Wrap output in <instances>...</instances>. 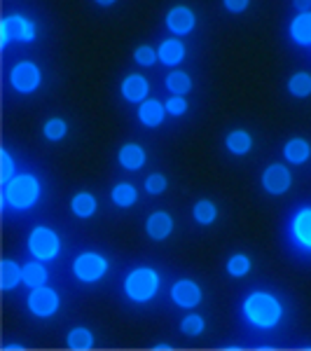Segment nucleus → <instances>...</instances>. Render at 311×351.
Returning a JSON list of instances; mask_svg holds the SVG:
<instances>
[{"mask_svg": "<svg viewBox=\"0 0 311 351\" xmlns=\"http://www.w3.org/2000/svg\"><path fill=\"white\" fill-rule=\"evenodd\" d=\"M241 316L256 330H274L284 321V304L269 291H253L248 293L241 304Z\"/></svg>", "mask_w": 311, "mask_h": 351, "instance_id": "1", "label": "nucleus"}, {"mask_svg": "<svg viewBox=\"0 0 311 351\" xmlns=\"http://www.w3.org/2000/svg\"><path fill=\"white\" fill-rule=\"evenodd\" d=\"M42 195L40 180L33 173H16L10 183L3 185V204L5 208L14 211H28L38 204Z\"/></svg>", "mask_w": 311, "mask_h": 351, "instance_id": "2", "label": "nucleus"}, {"mask_svg": "<svg viewBox=\"0 0 311 351\" xmlns=\"http://www.w3.org/2000/svg\"><path fill=\"white\" fill-rule=\"evenodd\" d=\"M160 284L155 267H136L124 276V295L136 304H145L160 293Z\"/></svg>", "mask_w": 311, "mask_h": 351, "instance_id": "3", "label": "nucleus"}, {"mask_svg": "<svg viewBox=\"0 0 311 351\" xmlns=\"http://www.w3.org/2000/svg\"><path fill=\"white\" fill-rule=\"evenodd\" d=\"M28 253L33 260H42V263H52L59 258L61 253V237L56 234V230L47 228V225H38L28 234Z\"/></svg>", "mask_w": 311, "mask_h": 351, "instance_id": "4", "label": "nucleus"}, {"mask_svg": "<svg viewBox=\"0 0 311 351\" xmlns=\"http://www.w3.org/2000/svg\"><path fill=\"white\" fill-rule=\"evenodd\" d=\"M288 241L304 256H311V206H299L288 220Z\"/></svg>", "mask_w": 311, "mask_h": 351, "instance_id": "5", "label": "nucleus"}, {"mask_svg": "<svg viewBox=\"0 0 311 351\" xmlns=\"http://www.w3.org/2000/svg\"><path fill=\"white\" fill-rule=\"evenodd\" d=\"M73 274L82 284H96L108 274V260L96 251H84L73 260Z\"/></svg>", "mask_w": 311, "mask_h": 351, "instance_id": "6", "label": "nucleus"}, {"mask_svg": "<svg viewBox=\"0 0 311 351\" xmlns=\"http://www.w3.org/2000/svg\"><path fill=\"white\" fill-rule=\"evenodd\" d=\"M33 43L36 40V24L21 14H8L0 21V47H10V43Z\"/></svg>", "mask_w": 311, "mask_h": 351, "instance_id": "7", "label": "nucleus"}, {"mask_svg": "<svg viewBox=\"0 0 311 351\" xmlns=\"http://www.w3.org/2000/svg\"><path fill=\"white\" fill-rule=\"evenodd\" d=\"M26 307L36 319H52L61 307V298L54 288L38 286V288H31V293H28Z\"/></svg>", "mask_w": 311, "mask_h": 351, "instance_id": "8", "label": "nucleus"}, {"mask_svg": "<svg viewBox=\"0 0 311 351\" xmlns=\"http://www.w3.org/2000/svg\"><path fill=\"white\" fill-rule=\"evenodd\" d=\"M42 84V73L33 61H19L10 71V87L16 94H33Z\"/></svg>", "mask_w": 311, "mask_h": 351, "instance_id": "9", "label": "nucleus"}, {"mask_svg": "<svg viewBox=\"0 0 311 351\" xmlns=\"http://www.w3.org/2000/svg\"><path fill=\"white\" fill-rule=\"evenodd\" d=\"M293 188V173L286 164L274 162L262 173V190L271 197H281Z\"/></svg>", "mask_w": 311, "mask_h": 351, "instance_id": "10", "label": "nucleus"}, {"mask_svg": "<svg viewBox=\"0 0 311 351\" xmlns=\"http://www.w3.org/2000/svg\"><path fill=\"white\" fill-rule=\"evenodd\" d=\"M201 288L197 281L192 279H178L176 284L171 286V300L173 304L180 309H195L201 304Z\"/></svg>", "mask_w": 311, "mask_h": 351, "instance_id": "11", "label": "nucleus"}, {"mask_svg": "<svg viewBox=\"0 0 311 351\" xmlns=\"http://www.w3.org/2000/svg\"><path fill=\"white\" fill-rule=\"evenodd\" d=\"M164 21H166V28L173 33V36L183 38V36H190V33L195 31L197 14L192 12L190 8H185V5H176V8L169 10V14Z\"/></svg>", "mask_w": 311, "mask_h": 351, "instance_id": "12", "label": "nucleus"}, {"mask_svg": "<svg viewBox=\"0 0 311 351\" xmlns=\"http://www.w3.org/2000/svg\"><path fill=\"white\" fill-rule=\"evenodd\" d=\"M120 94L124 101H129V104H143L145 99H148L150 94V82L145 75H138V73H132V75H127L120 84Z\"/></svg>", "mask_w": 311, "mask_h": 351, "instance_id": "13", "label": "nucleus"}, {"mask_svg": "<svg viewBox=\"0 0 311 351\" xmlns=\"http://www.w3.org/2000/svg\"><path fill=\"white\" fill-rule=\"evenodd\" d=\"M166 104L157 99H145L143 104H138V122L148 129H157L162 127L164 120H166Z\"/></svg>", "mask_w": 311, "mask_h": 351, "instance_id": "14", "label": "nucleus"}, {"mask_svg": "<svg viewBox=\"0 0 311 351\" xmlns=\"http://www.w3.org/2000/svg\"><path fill=\"white\" fill-rule=\"evenodd\" d=\"M171 232H173V218L169 216L166 211H155L145 220V234H148L150 239L164 241L171 237Z\"/></svg>", "mask_w": 311, "mask_h": 351, "instance_id": "15", "label": "nucleus"}, {"mask_svg": "<svg viewBox=\"0 0 311 351\" xmlns=\"http://www.w3.org/2000/svg\"><path fill=\"white\" fill-rule=\"evenodd\" d=\"M145 160H148V155H145L143 145L138 143H124L117 152V162L127 171H140L145 167Z\"/></svg>", "mask_w": 311, "mask_h": 351, "instance_id": "16", "label": "nucleus"}, {"mask_svg": "<svg viewBox=\"0 0 311 351\" xmlns=\"http://www.w3.org/2000/svg\"><path fill=\"white\" fill-rule=\"evenodd\" d=\"M157 54H160V64L173 68L178 64H183L188 49H185L183 40H178V38H169V40H164L160 47H157Z\"/></svg>", "mask_w": 311, "mask_h": 351, "instance_id": "17", "label": "nucleus"}, {"mask_svg": "<svg viewBox=\"0 0 311 351\" xmlns=\"http://www.w3.org/2000/svg\"><path fill=\"white\" fill-rule=\"evenodd\" d=\"M288 33L299 47H311V12H297L293 16Z\"/></svg>", "mask_w": 311, "mask_h": 351, "instance_id": "18", "label": "nucleus"}, {"mask_svg": "<svg viewBox=\"0 0 311 351\" xmlns=\"http://www.w3.org/2000/svg\"><path fill=\"white\" fill-rule=\"evenodd\" d=\"M19 284H24V274H21L19 263H14L12 258H5L3 263H0V288H3L5 293H10Z\"/></svg>", "mask_w": 311, "mask_h": 351, "instance_id": "19", "label": "nucleus"}, {"mask_svg": "<svg viewBox=\"0 0 311 351\" xmlns=\"http://www.w3.org/2000/svg\"><path fill=\"white\" fill-rule=\"evenodd\" d=\"M284 157L288 164L299 167V164H307L311 157V145L307 138H290L284 145Z\"/></svg>", "mask_w": 311, "mask_h": 351, "instance_id": "20", "label": "nucleus"}, {"mask_svg": "<svg viewBox=\"0 0 311 351\" xmlns=\"http://www.w3.org/2000/svg\"><path fill=\"white\" fill-rule=\"evenodd\" d=\"M225 148H227L232 155L244 157L253 150V136L246 132V129H234L225 136Z\"/></svg>", "mask_w": 311, "mask_h": 351, "instance_id": "21", "label": "nucleus"}, {"mask_svg": "<svg viewBox=\"0 0 311 351\" xmlns=\"http://www.w3.org/2000/svg\"><path fill=\"white\" fill-rule=\"evenodd\" d=\"M71 211H73V216L87 220L99 211V202H96V197L92 192H77V195L71 199Z\"/></svg>", "mask_w": 311, "mask_h": 351, "instance_id": "22", "label": "nucleus"}, {"mask_svg": "<svg viewBox=\"0 0 311 351\" xmlns=\"http://www.w3.org/2000/svg\"><path fill=\"white\" fill-rule=\"evenodd\" d=\"M21 274H24V286H28V288L45 286V284H47V279H49V271L42 265V260L26 263L24 267H21Z\"/></svg>", "mask_w": 311, "mask_h": 351, "instance_id": "23", "label": "nucleus"}, {"mask_svg": "<svg viewBox=\"0 0 311 351\" xmlns=\"http://www.w3.org/2000/svg\"><path fill=\"white\" fill-rule=\"evenodd\" d=\"M66 344H68V349H73V351H87L94 347V332L84 326H77L68 332Z\"/></svg>", "mask_w": 311, "mask_h": 351, "instance_id": "24", "label": "nucleus"}, {"mask_svg": "<svg viewBox=\"0 0 311 351\" xmlns=\"http://www.w3.org/2000/svg\"><path fill=\"white\" fill-rule=\"evenodd\" d=\"M192 218H195V223L208 228L218 220V206L211 199H199L192 206Z\"/></svg>", "mask_w": 311, "mask_h": 351, "instance_id": "25", "label": "nucleus"}, {"mask_svg": "<svg viewBox=\"0 0 311 351\" xmlns=\"http://www.w3.org/2000/svg\"><path fill=\"white\" fill-rule=\"evenodd\" d=\"M110 199H112L115 206L129 208V206H134V204L138 202V190H136L132 183H117L115 188H112V192H110Z\"/></svg>", "mask_w": 311, "mask_h": 351, "instance_id": "26", "label": "nucleus"}, {"mask_svg": "<svg viewBox=\"0 0 311 351\" xmlns=\"http://www.w3.org/2000/svg\"><path fill=\"white\" fill-rule=\"evenodd\" d=\"M164 84H166V89L171 94L185 96V94H190V89H192V77H190L188 71H173V73H169V75H166Z\"/></svg>", "mask_w": 311, "mask_h": 351, "instance_id": "27", "label": "nucleus"}, {"mask_svg": "<svg viewBox=\"0 0 311 351\" xmlns=\"http://www.w3.org/2000/svg\"><path fill=\"white\" fill-rule=\"evenodd\" d=\"M288 92L295 99H309L311 96V75L304 71L293 73L290 80H288Z\"/></svg>", "mask_w": 311, "mask_h": 351, "instance_id": "28", "label": "nucleus"}, {"mask_svg": "<svg viewBox=\"0 0 311 351\" xmlns=\"http://www.w3.org/2000/svg\"><path fill=\"white\" fill-rule=\"evenodd\" d=\"M68 134V124L64 117H52V120H47L42 124V136L47 141H52V143H56V141H64Z\"/></svg>", "mask_w": 311, "mask_h": 351, "instance_id": "29", "label": "nucleus"}, {"mask_svg": "<svg viewBox=\"0 0 311 351\" xmlns=\"http://www.w3.org/2000/svg\"><path fill=\"white\" fill-rule=\"evenodd\" d=\"M253 263L251 258L246 256V253H234L229 260H227V274L234 276V279H241V276H246L248 271H251Z\"/></svg>", "mask_w": 311, "mask_h": 351, "instance_id": "30", "label": "nucleus"}, {"mask_svg": "<svg viewBox=\"0 0 311 351\" xmlns=\"http://www.w3.org/2000/svg\"><path fill=\"white\" fill-rule=\"evenodd\" d=\"M203 328H206V321H203V316L199 314H188L180 321V332L188 337H199L203 332Z\"/></svg>", "mask_w": 311, "mask_h": 351, "instance_id": "31", "label": "nucleus"}, {"mask_svg": "<svg viewBox=\"0 0 311 351\" xmlns=\"http://www.w3.org/2000/svg\"><path fill=\"white\" fill-rule=\"evenodd\" d=\"M134 61L143 68H150L160 61V54H157V49L150 47V45H140V47H136V52H134Z\"/></svg>", "mask_w": 311, "mask_h": 351, "instance_id": "32", "label": "nucleus"}, {"mask_svg": "<svg viewBox=\"0 0 311 351\" xmlns=\"http://www.w3.org/2000/svg\"><path fill=\"white\" fill-rule=\"evenodd\" d=\"M169 188V180L164 173H150L148 178H145V192L152 197H160L164 195V190Z\"/></svg>", "mask_w": 311, "mask_h": 351, "instance_id": "33", "label": "nucleus"}, {"mask_svg": "<svg viewBox=\"0 0 311 351\" xmlns=\"http://www.w3.org/2000/svg\"><path fill=\"white\" fill-rule=\"evenodd\" d=\"M166 112L171 117L185 115V112H188V99H185V96H176V94H173L171 99L166 101Z\"/></svg>", "mask_w": 311, "mask_h": 351, "instance_id": "34", "label": "nucleus"}, {"mask_svg": "<svg viewBox=\"0 0 311 351\" xmlns=\"http://www.w3.org/2000/svg\"><path fill=\"white\" fill-rule=\"evenodd\" d=\"M14 176H16V164L12 160V155H10L8 150H3V173H0V180H3V185L10 183Z\"/></svg>", "mask_w": 311, "mask_h": 351, "instance_id": "35", "label": "nucleus"}, {"mask_svg": "<svg viewBox=\"0 0 311 351\" xmlns=\"http://www.w3.org/2000/svg\"><path fill=\"white\" fill-rule=\"evenodd\" d=\"M223 5H225V10L232 14H241V12H246L248 8H251V0H223Z\"/></svg>", "mask_w": 311, "mask_h": 351, "instance_id": "36", "label": "nucleus"}, {"mask_svg": "<svg viewBox=\"0 0 311 351\" xmlns=\"http://www.w3.org/2000/svg\"><path fill=\"white\" fill-rule=\"evenodd\" d=\"M295 12H311V0H293Z\"/></svg>", "mask_w": 311, "mask_h": 351, "instance_id": "37", "label": "nucleus"}, {"mask_svg": "<svg viewBox=\"0 0 311 351\" xmlns=\"http://www.w3.org/2000/svg\"><path fill=\"white\" fill-rule=\"evenodd\" d=\"M96 5H99V8H110V5H115L117 0H94Z\"/></svg>", "mask_w": 311, "mask_h": 351, "instance_id": "38", "label": "nucleus"}]
</instances>
